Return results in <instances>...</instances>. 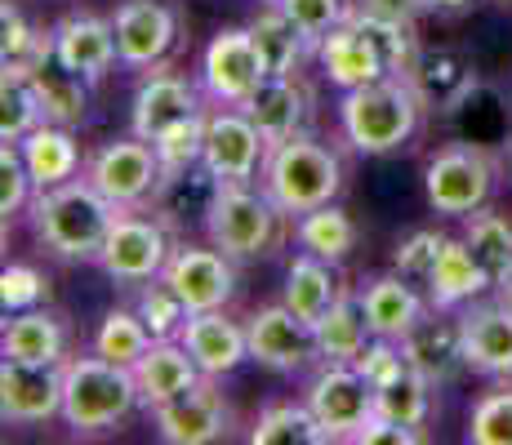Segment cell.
<instances>
[{
    "label": "cell",
    "instance_id": "6da1fadb",
    "mask_svg": "<svg viewBox=\"0 0 512 445\" xmlns=\"http://www.w3.org/2000/svg\"><path fill=\"white\" fill-rule=\"evenodd\" d=\"M116 219H121V205L107 201L90 178H67L32 196L36 236L67 263H98Z\"/></svg>",
    "mask_w": 512,
    "mask_h": 445
},
{
    "label": "cell",
    "instance_id": "7a4b0ae2",
    "mask_svg": "<svg viewBox=\"0 0 512 445\" xmlns=\"http://www.w3.org/2000/svg\"><path fill=\"white\" fill-rule=\"evenodd\" d=\"M423 116V94L410 76H379L370 85L343 89L339 121L343 138L366 156H388L406 147L419 130Z\"/></svg>",
    "mask_w": 512,
    "mask_h": 445
},
{
    "label": "cell",
    "instance_id": "3957f363",
    "mask_svg": "<svg viewBox=\"0 0 512 445\" xmlns=\"http://www.w3.org/2000/svg\"><path fill=\"white\" fill-rule=\"evenodd\" d=\"M139 405L143 392L130 365H116L98 352L63 361V423L72 432H107Z\"/></svg>",
    "mask_w": 512,
    "mask_h": 445
},
{
    "label": "cell",
    "instance_id": "277c9868",
    "mask_svg": "<svg viewBox=\"0 0 512 445\" xmlns=\"http://www.w3.org/2000/svg\"><path fill=\"white\" fill-rule=\"evenodd\" d=\"M285 210L268 192H254L250 183H219L205 205V232L210 245L228 259H263L281 245Z\"/></svg>",
    "mask_w": 512,
    "mask_h": 445
},
{
    "label": "cell",
    "instance_id": "5b68a950",
    "mask_svg": "<svg viewBox=\"0 0 512 445\" xmlns=\"http://www.w3.org/2000/svg\"><path fill=\"white\" fill-rule=\"evenodd\" d=\"M259 178H263V192H268L285 214H308L339 196L343 165L330 147L299 134V138H285V143L268 147V161H263Z\"/></svg>",
    "mask_w": 512,
    "mask_h": 445
},
{
    "label": "cell",
    "instance_id": "8992f818",
    "mask_svg": "<svg viewBox=\"0 0 512 445\" xmlns=\"http://www.w3.org/2000/svg\"><path fill=\"white\" fill-rule=\"evenodd\" d=\"M490 187H495V161L472 143L441 147L428 161V170H423L428 205L437 214H455V219L477 214L490 201Z\"/></svg>",
    "mask_w": 512,
    "mask_h": 445
},
{
    "label": "cell",
    "instance_id": "52a82bcc",
    "mask_svg": "<svg viewBox=\"0 0 512 445\" xmlns=\"http://www.w3.org/2000/svg\"><path fill=\"white\" fill-rule=\"evenodd\" d=\"M308 410L317 414L326 441H357V432L374 419V388L357 365L326 361V370L308 383Z\"/></svg>",
    "mask_w": 512,
    "mask_h": 445
},
{
    "label": "cell",
    "instance_id": "ba28073f",
    "mask_svg": "<svg viewBox=\"0 0 512 445\" xmlns=\"http://www.w3.org/2000/svg\"><path fill=\"white\" fill-rule=\"evenodd\" d=\"M263 161H268V138L259 134L245 107H223L205 116L201 165L214 183H250L254 174H263Z\"/></svg>",
    "mask_w": 512,
    "mask_h": 445
},
{
    "label": "cell",
    "instance_id": "9c48e42d",
    "mask_svg": "<svg viewBox=\"0 0 512 445\" xmlns=\"http://www.w3.org/2000/svg\"><path fill=\"white\" fill-rule=\"evenodd\" d=\"M90 183L107 196L112 205L130 210V205L147 201V196L161 192L165 170H161V156L147 138H121V143H103L90 161Z\"/></svg>",
    "mask_w": 512,
    "mask_h": 445
},
{
    "label": "cell",
    "instance_id": "30bf717a",
    "mask_svg": "<svg viewBox=\"0 0 512 445\" xmlns=\"http://www.w3.org/2000/svg\"><path fill=\"white\" fill-rule=\"evenodd\" d=\"M170 236L156 219H139V214H125L112 223L107 232V245L98 254V267H103L112 281H125V285H143V281H156L170 263Z\"/></svg>",
    "mask_w": 512,
    "mask_h": 445
},
{
    "label": "cell",
    "instance_id": "8fae6325",
    "mask_svg": "<svg viewBox=\"0 0 512 445\" xmlns=\"http://www.w3.org/2000/svg\"><path fill=\"white\" fill-rule=\"evenodd\" d=\"M0 414L18 428L63 419V365H32L5 356L0 361Z\"/></svg>",
    "mask_w": 512,
    "mask_h": 445
},
{
    "label": "cell",
    "instance_id": "7c38bea8",
    "mask_svg": "<svg viewBox=\"0 0 512 445\" xmlns=\"http://www.w3.org/2000/svg\"><path fill=\"white\" fill-rule=\"evenodd\" d=\"M263 76H268V67H263L259 49H254L250 27L219 32L201 58V81L210 89L214 103H223V107H245V98L263 85Z\"/></svg>",
    "mask_w": 512,
    "mask_h": 445
},
{
    "label": "cell",
    "instance_id": "4fadbf2b",
    "mask_svg": "<svg viewBox=\"0 0 512 445\" xmlns=\"http://www.w3.org/2000/svg\"><path fill=\"white\" fill-rule=\"evenodd\" d=\"M245 334H250V361H259L263 370L294 374V370H303V365L321 361L312 321H303V316L290 312L285 303L259 308L245 321Z\"/></svg>",
    "mask_w": 512,
    "mask_h": 445
},
{
    "label": "cell",
    "instance_id": "5bb4252c",
    "mask_svg": "<svg viewBox=\"0 0 512 445\" xmlns=\"http://www.w3.org/2000/svg\"><path fill=\"white\" fill-rule=\"evenodd\" d=\"M152 428H156V437L170 445L219 441L228 432V401L214 388V379H201L187 392H179L174 401L152 405Z\"/></svg>",
    "mask_w": 512,
    "mask_h": 445
},
{
    "label": "cell",
    "instance_id": "9a60e30c",
    "mask_svg": "<svg viewBox=\"0 0 512 445\" xmlns=\"http://www.w3.org/2000/svg\"><path fill=\"white\" fill-rule=\"evenodd\" d=\"M116 54L125 67H156L179 41V18L165 0H130L116 9Z\"/></svg>",
    "mask_w": 512,
    "mask_h": 445
},
{
    "label": "cell",
    "instance_id": "2e32d148",
    "mask_svg": "<svg viewBox=\"0 0 512 445\" xmlns=\"http://www.w3.org/2000/svg\"><path fill=\"white\" fill-rule=\"evenodd\" d=\"M165 281L174 285V294L187 303V312H214L232 299L236 276L223 250H196V245H179L165 263Z\"/></svg>",
    "mask_w": 512,
    "mask_h": 445
},
{
    "label": "cell",
    "instance_id": "e0dca14e",
    "mask_svg": "<svg viewBox=\"0 0 512 445\" xmlns=\"http://www.w3.org/2000/svg\"><path fill=\"white\" fill-rule=\"evenodd\" d=\"M459 334H464L468 370L490 379H512V308L499 303H464L459 308Z\"/></svg>",
    "mask_w": 512,
    "mask_h": 445
},
{
    "label": "cell",
    "instance_id": "ac0fdd59",
    "mask_svg": "<svg viewBox=\"0 0 512 445\" xmlns=\"http://www.w3.org/2000/svg\"><path fill=\"white\" fill-rule=\"evenodd\" d=\"M401 352L415 365L423 379L437 388V383L459 379V370H468L464 356V334H459V316H446V308H437V316L423 312L419 325L401 339Z\"/></svg>",
    "mask_w": 512,
    "mask_h": 445
},
{
    "label": "cell",
    "instance_id": "d6986e66",
    "mask_svg": "<svg viewBox=\"0 0 512 445\" xmlns=\"http://www.w3.org/2000/svg\"><path fill=\"white\" fill-rule=\"evenodd\" d=\"M179 339H183V348L192 352V361L201 365L205 379H223V374H232L241 361H250V334H245V325L228 321L223 308L192 312L187 325L179 330Z\"/></svg>",
    "mask_w": 512,
    "mask_h": 445
},
{
    "label": "cell",
    "instance_id": "ffe728a7",
    "mask_svg": "<svg viewBox=\"0 0 512 445\" xmlns=\"http://www.w3.org/2000/svg\"><path fill=\"white\" fill-rule=\"evenodd\" d=\"M54 58L67 72L85 76V81L107 76V67L121 63V54H116V23L94 14H67L54 27Z\"/></svg>",
    "mask_w": 512,
    "mask_h": 445
},
{
    "label": "cell",
    "instance_id": "44dd1931",
    "mask_svg": "<svg viewBox=\"0 0 512 445\" xmlns=\"http://www.w3.org/2000/svg\"><path fill=\"white\" fill-rule=\"evenodd\" d=\"M201 112V98H196V89L183 81V76H170V72H152L147 81L139 85V94H134L130 103V130L147 138V143H156L170 125L187 121V116Z\"/></svg>",
    "mask_w": 512,
    "mask_h": 445
},
{
    "label": "cell",
    "instance_id": "7402d4cb",
    "mask_svg": "<svg viewBox=\"0 0 512 445\" xmlns=\"http://www.w3.org/2000/svg\"><path fill=\"white\" fill-rule=\"evenodd\" d=\"M245 112L268 138V147H277L285 138H299L303 121H308V94L294 76H263V85L245 98Z\"/></svg>",
    "mask_w": 512,
    "mask_h": 445
},
{
    "label": "cell",
    "instance_id": "603a6c76",
    "mask_svg": "<svg viewBox=\"0 0 512 445\" xmlns=\"http://www.w3.org/2000/svg\"><path fill=\"white\" fill-rule=\"evenodd\" d=\"M134 379H139L143 405H161L174 401L179 392H187L192 383H201V365L192 361V352L183 348V339H152V348L139 356L134 365Z\"/></svg>",
    "mask_w": 512,
    "mask_h": 445
},
{
    "label": "cell",
    "instance_id": "cb8c5ba5",
    "mask_svg": "<svg viewBox=\"0 0 512 445\" xmlns=\"http://www.w3.org/2000/svg\"><path fill=\"white\" fill-rule=\"evenodd\" d=\"M423 285H428L432 308L455 312V308H464V303L481 299V294L490 290V276H486V267L477 263L472 245L459 236V241H446V250H441L437 267H432V276Z\"/></svg>",
    "mask_w": 512,
    "mask_h": 445
},
{
    "label": "cell",
    "instance_id": "d4e9b609",
    "mask_svg": "<svg viewBox=\"0 0 512 445\" xmlns=\"http://www.w3.org/2000/svg\"><path fill=\"white\" fill-rule=\"evenodd\" d=\"M361 303H366V321L379 339H406L423 316V299L415 294L410 276H401V272L374 276L366 290H361Z\"/></svg>",
    "mask_w": 512,
    "mask_h": 445
},
{
    "label": "cell",
    "instance_id": "484cf974",
    "mask_svg": "<svg viewBox=\"0 0 512 445\" xmlns=\"http://www.w3.org/2000/svg\"><path fill=\"white\" fill-rule=\"evenodd\" d=\"M18 152H23L36 192L67 183V178L81 170V143H76V134L67 130V125H54V121L36 125V130L18 143Z\"/></svg>",
    "mask_w": 512,
    "mask_h": 445
},
{
    "label": "cell",
    "instance_id": "4316f807",
    "mask_svg": "<svg viewBox=\"0 0 512 445\" xmlns=\"http://www.w3.org/2000/svg\"><path fill=\"white\" fill-rule=\"evenodd\" d=\"M0 348L14 361H32V365H63L67 352V330L54 312L27 308L14 312L5 321V334H0Z\"/></svg>",
    "mask_w": 512,
    "mask_h": 445
},
{
    "label": "cell",
    "instance_id": "83f0119b",
    "mask_svg": "<svg viewBox=\"0 0 512 445\" xmlns=\"http://www.w3.org/2000/svg\"><path fill=\"white\" fill-rule=\"evenodd\" d=\"M312 330H317V356L321 361H343V365L357 361V356L370 348V334H374L370 321H366V303H361V294H348V290L330 303V312L321 316Z\"/></svg>",
    "mask_w": 512,
    "mask_h": 445
},
{
    "label": "cell",
    "instance_id": "f1b7e54d",
    "mask_svg": "<svg viewBox=\"0 0 512 445\" xmlns=\"http://www.w3.org/2000/svg\"><path fill=\"white\" fill-rule=\"evenodd\" d=\"M317 58H321L326 76L339 89H357V85H370V81H379V76H388L383 63H379V54H374L370 41L357 32L352 18L343 27H334L326 41L317 45Z\"/></svg>",
    "mask_w": 512,
    "mask_h": 445
},
{
    "label": "cell",
    "instance_id": "f546056e",
    "mask_svg": "<svg viewBox=\"0 0 512 445\" xmlns=\"http://www.w3.org/2000/svg\"><path fill=\"white\" fill-rule=\"evenodd\" d=\"M250 36H254V49H259L263 67H268V76H294L303 63V54H308V45H312L277 0L263 5L259 14L250 18Z\"/></svg>",
    "mask_w": 512,
    "mask_h": 445
},
{
    "label": "cell",
    "instance_id": "4dcf8cb0",
    "mask_svg": "<svg viewBox=\"0 0 512 445\" xmlns=\"http://www.w3.org/2000/svg\"><path fill=\"white\" fill-rule=\"evenodd\" d=\"M36 89V103H41L45 121L54 125H67V130H76V125H85V116H90V81L76 72H67L63 63H45L41 72L27 76Z\"/></svg>",
    "mask_w": 512,
    "mask_h": 445
},
{
    "label": "cell",
    "instance_id": "1f68e13d",
    "mask_svg": "<svg viewBox=\"0 0 512 445\" xmlns=\"http://www.w3.org/2000/svg\"><path fill=\"white\" fill-rule=\"evenodd\" d=\"M339 294H343V290H339V281H334L330 263L303 250L299 259L290 263V272H285V299H281V303H285L290 312H299L303 321L317 325L321 316L330 312V303L339 299Z\"/></svg>",
    "mask_w": 512,
    "mask_h": 445
},
{
    "label": "cell",
    "instance_id": "d6a6232c",
    "mask_svg": "<svg viewBox=\"0 0 512 445\" xmlns=\"http://www.w3.org/2000/svg\"><path fill=\"white\" fill-rule=\"evenodd\" d=\"M294 241H299L308 254H317V259L343 263L352 254V245H357V223L330 201V205H317V210L299 214V223H294Z\"/></svg>",
    "mask_w": 512,
    "mask_h": 445
},
{
    "label": "cell",
    "instance_id": "836d02e7",
    "mask_svg": "<svg viewBox=\"0 0 512 445\" xmlns=\"http://www.w3.org/2000/svg\"><path fill=\"white\" fill-rule=\"evenodd\" d=\"M0 27H5L0 49H5V72L9 76H32V72H41L45 63H54V32L32 27L23 18V9L9 5V0H5V9H0Z\"/></svg>",
    "mask_w": 512,
    "mask_h": 445
},
{
    "label": "cell",
    "instance_id": "e575fe53",
    "mask_svg": "<svg viewBox=\"0 0 512 445\" xmlns=\"http://www.w3.org/2000/svg\"><path fill=\"white\" fill-rule=\"evenodd\" d=\"M352 23L357 32L370 41V49L379 54L383 72L388 76H415L419 63V41H415V23H392V18H374L352 9Z\"/></svg>",
    "mask_w": 512,
    "mask_h": 445
},
{
    "label": "cell",
    "instance_id": "d590c367",
    "mask_svg": "<svg viewBox=\"0 0 512 445\" xmlns=\"http://www.w3.org/2000/svg\"><path fill=\"white\" fill-rule=\"evenodd\" d=\"M374 414L392 419V423H406V428H423L432 414V383L406 361V370H401L397 379L374 388Z\"/></svg>",
    "mask_w": 512,
    "mask_h": 445
},
{
    "label": "cell",
    "instance_id": "8d00e7d4",
    "mask_svg": "<svg viewBox=\"0 0 512 445\" xmlns=\"http://www.w3.org/2000/svg\"><path fill=\"white\" fill-rule=\"evenodd\" d=\"M464 241L472 245L477 263L486 267L490 285H499L512 272V223L504 219V214H495V210H486V205H481L477 214H468Z\"/></svg>",
    "mask_w": 512,
    "mask_h": 445
},
{
    "label": "cell",
    "instance_id": "74e56055",
    "mask_svg": "<svg viewBox=\"0 0 512 445\" xmlns=\"http://www.w3.org/2000/svg\"><path fill=\"white\" fill-rule=\"evenodd\" d=\"M250 441L254 445H317V441H326V432H321L317 414L308 410V401L303 405L281 401V405H268V410L259 414Z\"/></svg>",
    "mask_w": 512,
    "mask_h": 445
},
{
    "label": "cell",
    "instance_id": "f35d334b",
    "mask_svg": "<svg viewBox=\"0 0 512 445\" xmlns=\"http://www.w3.org/2000/svg\"><path fill=\"white\" fill-rule=\"evenodd\" d=\"M147 348H152V330L143 325L139 312L112 308L94 330V352L107 356V361H116V365H130V370L139 365V356Z\"/></svg>",
    "mask_w": 512,
    "mask_h": 445
},
{
    "label": "cell",
    "instance_id": "ab89813d",
    "mask_svg": "<svg viewBox=\"0 0 512 445\" xmlns=\"http://www.w3.org/2000/svg\"><path fill=\"white\" fill-rule=\"evenodd\" d=\"M45 121L41 103H36V89L27 76H0V138L5 143H23L36 125Z\"/></svg>",
    "mask_w": 512,
    "mask_h": 445
},
{
    "label": "cell",
    "instance_id": "60d3db41",
    "mask_svg": "<svg viewBox=\"0 0 512 445\" xmlns=\"http://www.w3.org/2000/svg\"><path fill=\"white\" fill-rule=\"evenodd\" d=\"M205 116H210V112L187 116V121L170 125V130H165V134L152 143V147H156V156H161L165 178L187 174L192 165H201V156H205Z\"/></svg>",
    "mask_w": 512,
    "mask_h": 445
},
{
    "label": "cell",
    "instance_id": "b9f144b4",
    "mask_svg": "<svg viewBox=\"0 0 512 445\" xmlns=\"http://www.w3.org/2000/svg\"><path fill=\"white\" fill-rule=\"evenodd\" d=\"M134 312L143 316V325L152 330V339H179V330L187 325V303L174 294V285L165 281V276H156L152 285H143L139 303H134Z\"/></svg>",
    "mask_w": 512,
    "mask_h": 445
},
{
    "label": "cell",
    "instance_id": "7bdbcfd3",
    "mask_svg": "<svg viewBox=\"0 0 512 445\" xmlns=\"http://www.w3.org/2000/svg\"><path fill=\"white\" fill-rule=\"evenodd\" d=\"M277 5L299 23V32L308 36L312 45H321L334 27H343L352 18L348 0H277Z\"/></svg>",
    "mask_w": 512,
    "mask_h": 445
},
{
    "label": "cell",
    "instance_id": "ee69618b",
    "mask_svg": "<svg viewBox=\"0 0 512 445\" xmlns=\"http://www.w3.org/2000/svg\"><path fill=\"white\" fill-rule=\"evenodd\" d=\"M468 441L477 445H512V392H490L472 405Z\"/></svg>",
    "mask_w": 512,
    "mask_h": 445
},
{
    "label": "cell",
    "instance_id": "f6af8a7d",
    "mask_svg": "<svg viewBox=\"0 0 512 445\" xmlns=\"http://www.w3.org/2000/svg\"><path fill=\"white\" fill-rule=\"evenodd\" d=\"M446 241L450 236H441V232L406 236V241L397 245V254H392V272L410 276V281H428L432 267H437V259H441V250H446Z\"/></svg>",
    "mask_w": 512,
    "mask_h": 445
},
{
    "label": "cell",
    "instance_id": "bcb514c9",
    "mask_svg": "<svg viewBox=\"0 0 512 445\" xmlns=\"http://www.w3.org/2000/svg\"><path fill=\"white\" fill-rule=\"evenodd\" d=\"M41 299H49V281L36 272V267L9 263L5 272H0V303H5V312L41 308Z\"/></svg>",
    "mask_w": 512,
    "mask_h": 445
},
{
    "label": "cell",
    "instance_id": "7dc6e473",
    "mask_svg": "<svg viewBox=\"0 0 512 445\" xmlns=\"http://www.w3.org/2000/svg\"><path fill=\"white\" fill-rule=\"evenodd\" d=\"M32 174H27V161L23 152H18V143H5L0 147V214H18L27 205V196H32Z\"/></svg>",
    "mask_w": 512,
    "mask_h": 445
},
{
    "label": "cell",
    "instance_id": "c3c4849f",
    "mask_svg": "<svg viewBox=\"0 0 512 445\" xmlns=\"http://www.w3.org/2000/svg\"><path fill=\"white\" fill-rule=\"evenodd\" d=\"M352 365L366 374L370 388H383L388 379H397V374L406 370V352H401V339H379V334H374V343Z\"/></svg>",
    "mask_w": 512,
    "mask_h": 445
},
{
    "label": "cell",
    "instance_id": "681fc988",
    "mask_svg": "<svg viewBox=\"0 0 512 445\" xmlns=\"http://www.w3.org/2000/svg\"><path fill=\"white\" fill-rule=\"evenodd\" d=\"M415 441H423L419 428H406V423L379 419V414H374L366 428L357 432V445H415Z\"/></svg>",
    "mask_w": 512,
    "mask_h": 445
},
{
    "label": "cell",
    "instance_id": "f907efd6",
    "mask_svg": "<svg viewBox=\"0 0 512 445\" xmlns=\"http://www.w3.org/2000/svg\"><path fill=\"white\" fill-rule=\"evenodd\" d=\"M423 9H428L423 0H357V14L392 18V23H415Z\"/></svg>",
    "mask_w": 512,
    "mask_h": 445
},
{
    "label": "cell",
    "instance_id": "816d5d0a",
    "mask_svg": "<svg viewBox=\"0 0 512 445\" xmlns=\"http://www.w3.org/2000/svg\"><path fill=\"white\" fill-rule=\"evenodd\" d=\"M428 9H441V14H459V9H468L472 0H423Z\"/></svg>",
    "mask_w": 512,
    "mask_h": 445
},
{
    "label": "cell",
    "instance_id": "f5cc1de1",
    "mask_svg": "<svg viewBox=\"0 0 512 445\" xmlns=\"http://www.w3.org/2000/svg\"><path fill=\"white\" fill-rule=\"evenodd\" d=\"M495 290H499V299H504V303H508V308H512V272H508V276H504V281H499V285H495Z\"/></svg>",
    "mask_w": 512,
    "mask_h": 445
},
{
    "label": "cell",
    "instance_id": "db71d44e",
    "mask_svg": "<svg viewBox=\"0 0 512 445\" xmlns=\"http://www.w3.org/2000/svg\"><path fill=\"white\" fill-rule=\"evenodd\" d=\"M508 5H512V0H508Z\"/></svg>",
    "mask_w": 512,
    "mask_h": 445
}]
</instances>
